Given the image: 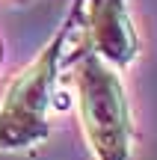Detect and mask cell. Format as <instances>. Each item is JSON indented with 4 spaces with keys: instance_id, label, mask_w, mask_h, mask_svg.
Listing matches in <instances>:
<instances>
[{
    "instance_id": "5b68a950",
    "label": "cell",
    "mask_w": 157,
    "mask_h": 160,
    "mask_svg": "<svg viewBox=\"0 0 157 160\" xmlns=\"http://www.w3.org/2000/svg\"><path fill=\"white\" fill-rule=\"evenodd\" d=\"M9 3H18V6H27L30 0H9Z\"/></svg>"
},
{
    "instance_id": "277c9868",
    "label": "cell",
    "mask_w": 157,
    "mask_h": 160,
    "mask_svg": "<svg viewBox=\"0 0 157 160\" xmlns=\"http://www.w3.org/2000/svg\"><path fill=\"white\" fill-rule=\"evenodd\" d=\"M3 53H6V48H3V39H0V65H3Z\"/></svg>"
},
{
    "instance_id": "3957f363",
    "label": "cell",
    "mask_w": 157,
    "mask_h": 160,
    "mask_svg": "<svg viewBox=\"0 0 157 160\" xmlns=\"http://www.w3.org/2000/svg\"><path fill=\"white\" fill-rule=\"evenodd\" d=\"M80 33V45L68 53H95L119 71L140 57V33L128 0H83Z\"/></svg>"
},
{
    "instance_id": "7a4b0ae2",
    "label": "cell",
    "mask_w": 157,
    "mask_h": 160,
    "mask_svg": "<svg viewBox=\"0 0 157 160\" xmlns=\"http://www.w3.org/2000/svg\"><path fill=\"white\" fill-rule=\"evenodd\" d=\"M80 9L83 0H74L65 21L47 39V45L6 83L0 95V151L15 154V151H30L47 142L51 137L47 113L53 104V89L62 68L65 45L71 39V30L80 24Z\"/></svg>"
},
{
    "instance_id": "6da1fadb",
    "label": "cell",
    "mask_w": 157,
    "mask_h": 160,
    "mask_svg": "<svg viewBox=\"0 0 157 160\" xmlns=\"http://www.w3.org/2000/svg\"><path fill=\"white\" fill-rule=\"evenodd\" d=\"M62 68L74 89V107L83 142L95 160H130L136 142L134 107L122 71L95 53H65Z\"/></svg>"
}]
</instances>
